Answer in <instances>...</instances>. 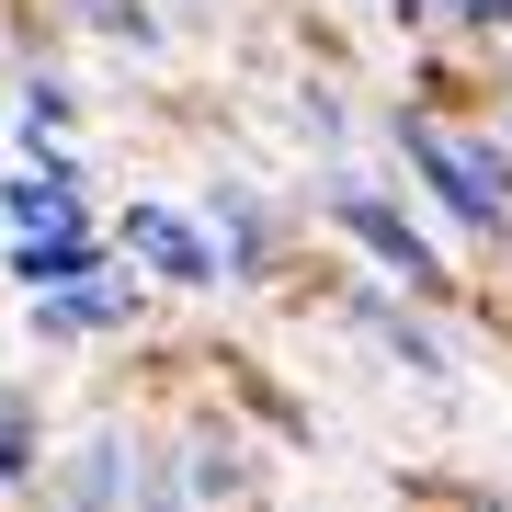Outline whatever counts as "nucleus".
<instances>
[{
    "label": "nucleus",
    "instance_id": "nucleus-11",
    "mask_svg": "<svg viewBox=\"0 0 512 512\" xmlns=\"http://www.w3.org/2000/svg\"><path fill=\"white\" fill-rule=\"evenodd\" d=\"M296 126H308V148H319V160H342V148H353V103L319 80V92H296Z\"/></svg>",
    "mask_w": 512,
    "mask_h": 512
},
{
    "label": "nucleus",
    "instance_id": "nucleus-14",
    "mask_svg": "<svg viewBox=\"0 0 512 512\" xmlns=\"http://www.w3.org/2000/svg\"><path fill=\"white\" fill-rule=\"evenodd\" d=\"M171 12H217V0H171Z\"/></svg>",
    "mask_w": 512,
    "mask_h": 512
},
{
    "label": "nucleus",
    "instance_id": "nucleus-9",
    "mask_svg": "<svg viewBox=\"0 0 512 512\" xmlns=\"http://www.w3.org/2000/svg\"><path fill=\"white\" fill-rule=\"evenodd\" d=\"M35 467H46V399L0 376V490H35Z\"/></svg>",
    "mask_w": 512,
    "mask_h": 512
},
{
    "label": "nucleus",
    "instance_id": "nucleus-12",
    "mask_svg": "<svg viewBox=\"0 0 512 512\" xmlns=\"http://www.w3.org/2000/svg\"><path fill=\"white\" fill-rule=\"evenodd\" d=\"M433 23H456V35H512V0H433Z\"/></svg>",
    "mask_w": 512,
    "mask_h": 512
},
{
    "label": "nucleus",
    "instance_id": "nucleus-7",
    "mask_svg": "<svg viewBox=\"0 0 512 512\" xmlns=\"http://www.w3.org/2000/svg\"><path fill=\"white\" fill-rule=\"evenodd\" d=\"M126 456H137L126 421H92L57 467H35V490H57V501H126Z\"/></svg>",
    "mask_w": 512,
    "mask_h": 512
},
{
    "label": "nucleus",
    "instance_id": "nucleus-2",
    "mask_svg": "<svg viewBox=\"0 0 512 512\" xmlns=\"http://www.w3.org/2000/svg\"><path fill=\"white\" fill-rule=\"evenodd\" d=\"M319 217L342 228L353 251H365V274H387V285H410L421 308H444V296H456V262L433 251V228H421L410 205H399V194L376 183V171H342V160H330V171H319Z\"/></svg>",
    "mask_w": 512,
    "mask_h": 512
},
{
    "label": "nucleus",
    "instance_id": "nucleus-6",
    "mask_svg": "<svg viewBox=\"0 0 512 512\" xmlns=\"http://www.w3.org/2000/svg\"><path fill=\"white\" fill-rule=\"evenodd\" d=\"M92 262H114V239H103L92 205H57V217L0 239V274H12V285H69V274H92Z\"/></svg>",
    "mask_w": 512,
    "mask_h": 512
},
{
    "label": "nucleus",
    "instance_id": "nucleus-13",
    "mask_svg": "<svg viewBox=\"0 0 512 512\" xmlns=\"http://www.w3.org/2000/svg\"><path fill=\"white\" fill-rule=\"evenodd\" d=\"M387 23H399V35H421V23H433V0H387Z\"/></svg>",
    "mask_w": 512,
    "mask_h": 512
},
{
    "label": "nucleus",
    "instance_id": "nucleus-10",
    "mask_svg": "<svg viewBox=\"0 0 512 512\" xmlns=\"http://www.w3.org/2000/svg\"><path fill=\"white\" fill-rule=\"evenodd\" d=\"M23 126H35V137H69V126H80V80L23 69Z\"/></svg>",
    "mask_w": 512,
    "mask_h": 512
},
{
    "label": "nucleus",
    "instance_id": "nucleus-5",
    "mask_svg": "<svg viewBox=\"0 0 512 512\" xmlns=\"http://www.w3.org/2000/svg\"><path fill=\"white\" fill-rule=\"evenodd\" d=\"M205 228H217V262H228V285H274L285 274V239H296V217L262 183H205V205H194Z\"/></svg>",
    "mask_w": 512,
    "mask_h": 512
},
{
    "label": "nucleus",
    "instance_id": "nucleus-4",
    "mask_svg": "<svg viewBox=\"0 0 512 512\" xmlns=\"http://www.w3.org/2000/svg\"><path fill=\"white\" fill-rule=\"evenodd\" d=\"M137 319H148V274L137 262H92L69 285H23V342H46V353H80L103 330H137Z\"/></svg>",
    "mask_w": 512,
    "mask_h": 512
},
{
    "label": "nucleus",
    "instance_id": "nucleus-8",
    "mask_svg": "<svg viewBox=\"0 0 512 512\" xmlns=\"http://www.w3.org/2000/svg\"><path fill=\"white\" fill-rule=\"evenodd\" d=\"M57 12H69L80 35L126 46V57H171V12H160V0H57Z\"/></svg>",
    "mask_w": 512,
    "mask_h": 512
},
{
    "label": "nucleus",
    "instance_id": "nucleus-3",
    "mask_svg": "<svg viewBox=\"0 0 512 512\" xmlns=\"http://www.w3.org/2000/svg\"><path fill=\"white\" fill-rule=\"evenodd\" d=\"M114 239V262H137L148 285H171V296H228V262H217V228L194 217V205H171V194H126L103 217Z\"/></svg>",
    "mask_w": 512,
    "mask_h": 512
},
{
    "label": "nucleus",
    "instance_id": "nucleus-15",
    "mask_svg": "<svg viewBox=\"0 0 512 512\" xmlns=\"http://www.w3.org/2000/svg\"><path fill=\"white\" fill-rule=\"evenodd\" d=\"M501 137H512V114H501Z\"/></svg>",
    "mask_w": 512,
    "mask_h": 512
},
{
    "label": "nucleus",
    "instance_id": "nucleus-1",
    "mask_svg": "<svg viewBox=\"0 0 512 512\" xmlns=\"http://www.w3.org/2000/svg\"><path fill=\"white\" fill-rule=\"evenodd\" d=\"M387 160H399V183L433 194V217L467 239V251H501L512 239V148L501 137H456L433 126V114H387Z\"/></svg>",
    "mask_w": 512,
    "mask_h": 512
}]
</instances>
